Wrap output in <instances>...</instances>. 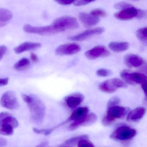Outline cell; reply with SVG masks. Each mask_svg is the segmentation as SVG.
I'll use <instances>...</instances> for the list:
<instances>
[{"label": "cell", "mask_w": 147, "mask_h": 147, "mask_svg": "<svg viewBox=\"0 0 147 147\" xmlns=\"http://www.w3.org/2000/svg\"><path fill=\"white\" fill-rule=\"evenodd\" d=\"M22 98L30 109L32 119L38 123H42L44 119L46 110L43 102L38 97L32 95L23 94Z\"/></svg>", "instance_id": "1"}, {"label": "cell", "mask_w": 147, "mask_h": 147, "mask_svg": "<svg viewBox=\"0 0 147 147\" xmlns=\"http://www.w3.org/2000/svg\"><path fill=\"white\" fill-rule=\"evenodd\" d=\"M24 30L29 33L38 34L42 36H51L62 32V31L52 24L51 25L42 27H35L30 25L24 26Z\"/></svg>", "instance_id": "2"}, {"label": "cell", "mask_w": 147, "mask_h": 147, "mask_svg": "<svg viewBox=\"0 0 147 147\" xmlns=\"http://www.w3.org/2000/svg\"><path fill=\"white\" fill-rule=\"evenodd\" d=\"M127 85L125 82L118 78H113L107 80L99 85L98 88L100 91L107 93H112L118 88H126Z\"/></svg>", "instance_id": "3"}, {"label": "cell", "mask_w": 147, "mask_h": 147, "mask_svg": "<svg viewBox=\"0 0 147 147\" xmlns=\"http://www.w3.org/2000/svg\"><path fill=\"white\" fill-rule=\"evenodd\" d=\"M136 134L135 129L128 126H121L112 133L111 138L118 141H126L134 138Z\"/></svg>", "instance_id": "4"}, {"label": "cell", "mask_w": 147, "mask_h": 147, "mask_svg": "<svg viewBox=\"0 0 147 147\" xmlns=\"http://www.w3.org/2000/svg\"><path fill=\"white\" fill-rule=\"evenodd\" d=\"M0 103L2 107L9 110H16L19 107L17 96L13 91H8L4 93L1 98Z\"/></svg>", "instance_id": "5"}, {"label": "cell", "mask_w": 147, "mask_h": 147, "mask_svg": "<svg viewBox=\"0 0 147 147\" xmlns=\"http://www.w3.org/2000/svg\"><path fill=\"white\" fill-rule=\"evenodd\" d=\"M53 24L62 31L68 29H75L79 26L76 19L69 16L58 18L54 21Z\"/></svg>", "instance_id": "6"}, {"label": "cell", "mask_w": 147, "mask_h": 147, "mask_svg": "<svg viewBox=\"0 0 147 147\" xmlns=\"http://www.w3.org/2000/svg\"><path fill=\"white\" fill-rule=\"evenodd\" d=\"M97 119V116L95 113H90L87 114L80 119L75 120L69 126L68 129L73 131L82 126H87L92 124L96 122Z\"/></svg>", "instance_id": "7"}, {"label": "cell", "mask_w": 147, "mask_h": 147, "mask_svg": "<svg viewBox=\"0 0 147 147\" xmlns=\"http://www.w3.org/2000/svg\"><path fill=\"white\" fill-rule=\"evenodd\" d=\"M111 55L110 51L106 47L102 45H98L87 51L85 56L89 60H94L99 57H106Z\"/></svg>", "instance_id": "8"}, {"label": "cell", "mask_w": 147, "mask_h": 147, "mask_svg": "<svg viewBox=\"0 0 147 147\" xmlns=\"http://www.w3.org/2000/svg\"><path fill=\"white\" fill-rule=\"evenodd\" d=\"M80 46L76 43H69L59 46L55 51L57 55H71L80 51Z\"/></svg>", "instance_id": "9"}, {"label": "cell", "mask_w": 147, "mask_h": 147, "mask_svg": "<svg viewBox=\"0 0 147 147\" xmlns=\"http://www.w3.org/2000/svg\"><path fill=\"white\" fill-rule=\"evenodd\" d=\"M128 111V109L125 107L118 105L108 107L106 116L115 122L117 119L124 117Z\"/></svg>", "instance_id": "10"}, {"label": "cell", "mask_w": 147, "mask_h": 147, "mask_svg": "<svg viewBox=\"0 0 147 147\" xmlns=\"http://www.w3.org/2000/svg\"><path fill=\"white\" fill-rule=\"evenodd\" d=\"M105 30L101 27L90 29L83 32L80 34L69 38L68 39L73 41H82L96 35H99L104 32Z\"/></svg>", "instance_id": "11"}, {"label": "cell", "mask_w": 147, "mask_h": 147, "mask_svg": "<svg viewBox=\"0 0 147 147\" xmlns=\"http://www.w3.org/2000/svg\"><path fill=\"white\" fill-rule=\"evenodd\" d=\"M124 61L125 65L130 68L139 67L144 63V60L142 57L133 54L125 55Z\"/></svg>", "instance_id": "12"}, {"label": "cell", "mask_w": 147, "mask_h": 147, "mask_svg": "<svg viewBox=\"0 0 147 147\" xmlns=\"http://www.w3.org/2000/svg\"><path fill=\"white\" fill-rule=\"evenodd\" d=\"M138 9L134 7L122 10L114 14L115 18L120 20H128L136 17Z\"/></svg>", "instance_id": "13"}, {"label": "cell", "mask_w": 147, "mask_h": 147, "mask_svg": "<svg viewBox=\"0 0 147 147\" xmlns=\"http://www.w3.org/2000/svg\"><path fill=\"white\" fill-rule=\"evenodd\" d=\"M84 97L80 93L72 94L65 98L66 105L70 108H74L80 105L84 100Z\"/></svg>", "instance_id": "14"}, {"label": "cell", "mask_w": 147, "mask_h": 147, "mask_svg": "<svg viewBox=\"0 0 147 147\" xmlns=\"http://www.w3.org/2000/svg\"><path fill=\"white\" fill-rule=\"evenodd\" d=\"M10 125L14 129L18 127L19 122L17 119L6 112L0 113V125Z\"/></svg>", "instance_id": "15"}, {"label": "cell", "mask_w": 147, "mask_h": 147, "mask_svg": "<svg viewBox=\"0 0 147 147\" xmlns=\"http://www.w3.org/2000/svg\"><path fill=\"white\" fill-rule=\"evenodd\" d=\"M146 111V109L143 107H138L134 109L127 115V120L129 122H138L143 117Z\"/></svg>", "instance_id": "16"}, {"label": "cell", "mask_w": 147, "mask_h": 147, "mask_svg": "<svg viewBox=\"0 0 147 147\" xmlns=\"http://www.w3.org/2000/svg\"><path fill=\"white\" fill-rule=\"evenodd\" d=\"M79 18L82 24L86 27H91L97 24L99 19L98 18L93 17L91 14L85 13H81L79 14Z\"/></svg>", "instance_id": "17"}, {"label": "cell", "mask_w": 147, "mask_h": 147, "mask_svg": "<svg viewBox=\"0 0 147 147\" xmlns=\"http://www.w3.org/2000/svg\"><path fill=\"white\" fill-rule=\"evenodd\" d=\"M41 45L38 43L26 42L17 46L14 49V51L17 54H20L25 51L33 50L41 47Z\"/></svg>", "instance_id": "18"}, {"label": "cell", "mask_w": 147, "mask_h": 147, "mask_svg": "<svg viewBox=\"0 0 147 147\" xmlns=\"http://www.w3.org/2000/svg\"><path fill=\"white\" fill-rule=\"evenodd\" d=\"M109 48L115 52H121L125 51L129 49V45L127 42H112L109 44Z\"/></svg>", "instance_id": "19"}, {"label": "cell", "mask_w": 147, "mask_h": 147, "mask_svg": "<svg viewBox=\"0 0 147 147\" xmlns=\"http://www.w3.org/2000/svg\"><path fill=\"white\" fill-rule=\"evenodd\" d=\"M88 107H80L76 109L70 115L69 120H75L80 119L88 114Z\"/></svg>", "instance_id": "20"}, {"label": "cell", "mask_w": 147, "mask_h": 147, "mask_svg": "<svg viewBox=\"0 0 147 147\" xmlns=\"http://www.w3.org/2000/svg\"><path fill=\"white\" fill-rule=\"evenodd\" d=\"M30 65V61L27 58H23L17 62L14 68L17 71H22L26 70Z\"/></svg>", "instance_id": "21"}, {"label": "cell", "mask_w": 147, "mask_h": 147, "mask_svg": "<svg viewBox=\"0 0 147 147\" xmlns=\"http://www.w3.org/2000/svg\"><path fill=\"white\" fill-rule=\"evenodd\" d=\"M88 137L86 135H80L74 137L65 141L61 146H74L78 144L79 141L82 139H88Z\"/></svg>", "instance_id": "22"}, {"label": "cell", "mask_w": 147, "mask_h": 147, "mask_svg": "<svg viewBox=\"0 0 147 147\" xmlns=\"http://www.w3.org/2000/svg\"><path fill=\"white\" fill-rule=\"evenodd\" d=\"M132 81L134 85L140 84L141 85L147 82V77L143 74L140 73H131Z\"/></svg>", "instance_id": "23"}, {"label": "cell", "mask_w": 147, "mask_h": 147, "mask_svg": "<svg viewBox=\"0 0 147 147\" xmlns=\"http://www.w3.org/2000/svg\"><path fill=\"white\" fill-rule=\"evenodd\" d=\"M13 14L11 12L5 9H0V22L7 24V22L11 19Z\"/></svg>", "instance_id": "24"}, {"label": "cell", "mask_w": 147, "mask_h": 147, "mask_svg": "<svg viewBox=\"0 0 147 147\" xmlns=\"http://www.w3.org/2000/svg\"><path fill=\"white\" fill-rule=\"evenodd\" d=\"M147 27L140 28L137 31L136 35L140 41L144 43H146L147 40Z\"/></svg>", "instance_id": "25"}, {"label": "cell", "mask_w": 147, "mask_h": 147, "mask_svg": "<svg viewBox=\"0 0 147 147\" xmlns=\"http://www.w3.org/2000/svg\"><path fill=\"white\" fill-rule=\"evenodd\" d=\"M14 132V128L10 125H0V134L3 136H11Z\"/></svg>", "instance_id": "26"}, {"label": "cell", "mask_w": 147, "mask_h": 147, "mask_svg": "<svg viewBox=\"0 0 147 147\" xmlns=\"http://www.w3.org/2000/svg\"><path fill=\"white\" fill-rule=\"evenodd\" d=\"M132 72L128 70H123L120 73V76L124 81L127 84L134 85L131 77Z\"/></svg>", "instance_id": "27"}, {"label": "cell", "mask_w": 147, "mask_h": 147, "mask_svg": "<svg viewBox=\"0 0 147 147\" xmlns=\"http://www.w3.org/2000/svg\"><path fill=\"white\" fill-rule=\"evenodd\" d=\"M57 127L51 128V129H38L36 128H34L33 129V131L34 132L37 134H41V135L48 136L52 132V131L56 129Z\"/></svg>", "instance_id": "28"}, {"label": "cell", "mask_w": 147, "mask_h": 147, "mask_svg": "<svg viewBox=\"0 0 147 147\" xmlns=\"http://www.w3.org/2000/svg\"><path fill=\"white\" fill-rule=\"evenodd\" d=\"M133 6L130 4L125 2H120L115 4L114 6V7L118 10H124L132 7Z\"/></svg>", "instance_id": "29"}, {"label": "cell", "mask_w": 147, "mask_h": 147, "mask_svg": "<svg viewBox=\"0 0 147 147\" xmlns=\"http://www.w3.org/2000/svg\"><path fill=\"white\" fill-rule=\"evenodd\" d=\"M90 14L93 17L98 18V17H105L106 15V13L100 9H96L92 10L90 12Z\"/></svg>", "instance_id": "30"}, {"label": "cell", "mask_w": 147, "mask_h": 147, "mask_svg": "<svg viewBox=\"0 0 147 147\" xmlns=\"http://www.w3.org/2000/svg\"><path fill=\"white\" fill-rule=\"evenodd\" d=\"M78 147H94V145L88 139H82L78 142Z\"/></svg>", "instance_id": "31"}, {"label": "cell", "mask_w": 147, "mask_h": 147, "mask_svg": "<svg viewBox=\"0 0 147 147\" xmlns=\"http://www.w3.org/2000/svg\"><path fill=\"white\" fill-rule=\"evenodd\" d=\"M111 74V71L106 69H100L96 72L97 75L100 77H107L110 76Z\"/></svg>", "instance_id": "32"}, {"label": "cell", "mask_w": 147, "mask_h": 147, "mask_svg": "<svg viewBox=\"0 0 147 147\" xmlns=\"http://www.w3.org/2000/svg\"><path fill=\"white\" fill-rule=\"evenodd\" d=\"M95 0H75L74 5L76 6H81L87 5Z\"/></svg>", "instance_id": "33"}, {"label": "cell", "mask_w": 147, "mask_h": 147, "mask_svg": "<svg viewBox=\"0 0 147 147\" xmlns=\"http://www.w3.org/2000/svg\"><path fill=\"white\" fill-rule=\"evenodd\" d=\"M120 102V99L117 97H113L111 98L107 103V107L113 106L117 105Z\"/></svg>", "instance_id": "34"}, {"label": "cell", "mask_w": 147, "mask_h": 147, "mask_svg": "<svg viewBox=\"0 0 147 147\" xmlns=\"http://www.w3.org/2000/svg\"><path fill=\"white\" fill-rule=\"evenodd\" d=\"M55 1L57 3L63 5H70L75 1V0H55Z\"/></svg>", "instance_id": "35"}, {"label": "cell", "mask_w": 147, "mask_h": 147, "mask_svg": "<svg viewBox=\"0 0 147 147\" xmlns=\"http://www.w3.org/2000/svg\"><path fill=\"white\" fill-rule=\"evenodd\" d=\"M7 51V48L5 46H0V61L3 58V57Z\"/></svg>", "instance_id": "36"}, {"label": "cell", "mask_w": 147, "mask_h": 147, "mask_svg": "<svg viewBox=\"0 0 147 147\" xmlns=\"http://www.w3.org/2000/svg\"><path fill=\"white\" fill-rule=\"evenodd\" d=\"M9 82L8 78H0V87L6 86Z\"/></svg>", "instance_id": "37"}, {"label": "cell", "mask_w": 147, "mask_h": 147, "mask_svg": "<svg viewBox=\"0 0 147 147\" xmlns=\"http://www.w3.org/2000/svg\"><path fill=\"white\" fill-rule=\"evenodd\" d=\"M146 15V13L144 11L140 10V9H138V13L136 17L138 18H142L145 17Z\"/></svg>", "instance_id": "38"}, {"label": "cell", "mask_w": 147, "mask_h": 147, "mask_svg": "<svg viewBox=\"0 0 147 147\" xmlns=\"http://www.w3.org/2000/svg\"><path fill=\"white\" fill-rule=\"evenodd\" d=\"M30 57L31 60L33 62H37L38 61V57L37 55L34 53H31Z\"/></svg>", "instance_id": "39"}, {"label": "cell", "mask_w": 147, "mask_h": 147, "mask_svg": "<svg viewBox=\"0 0 147 147\" xmlns=\"http://www.w3.org/2000/svg\"><path fill=\"white\" fill-rule=\"evenodd\" d=\"M7 144L6 140L3 138L0 137V147L5 146Z\"/></svg>", "instance_id": "40"}, {"label": "cell", "mask_w": 147, "mask_h": 147, "mask_svg": "<svg viewBox=\"0 0 147 147\" xmlns=\"http://www.w3.org/2000/svg\"><path fill=\"white\" fill-rule=\"evenodd\" d=\"M6 24H4V23H1L0 22V28L1 27H4L6 25Z\"/></svg>", "instance_id": "41"}]
</instances>
